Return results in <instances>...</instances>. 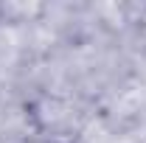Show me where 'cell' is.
<instances>
[]
</instances>
